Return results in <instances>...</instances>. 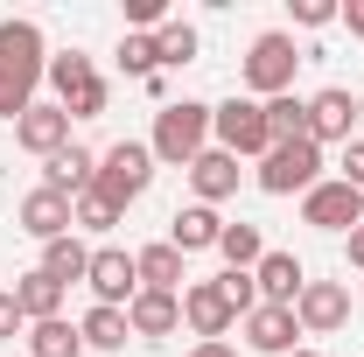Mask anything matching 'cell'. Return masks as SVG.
<instances>
[{
	"instance_id": "cell-1",
	"label": "cell",
	"mask_w": 364,
	"mask_h": 357,
	"mask_svg": "<svg viewBox=\"0 0 364 357\" xmlns=\"http://www.w3.org/2000/svg\"><path fill=\"white\" fill-rule=\"evenodd\" d=\"M49 78V43L36 21H0V119H21Z\"/></svg>"
},
{
	"instance_id": "cell-2",
	"label": "cell",
	"mask_w": 364,
	"mask_h": 357,
	"mask_svg": "<svg viewBox=\"0 0 364 357\" xmlns=\"http://www.w3.org/2000/svg\"><path fill=\"white\" fill-rule=\"evenodd\" d=\"M147 147H154L161 169H189V161L210 147V105H203V98H168V105L154 112Z\"/></svg>"
},
{
	"instance_id": "cell-3",
	"label": "cell",
	"mask_w": 364,
	"mask_h": 357,
	"mask_svg": "<svg viewBox=\"0 0 364 357\" xmlns=\"http://www.w3.org/2000/svg\"><path fill=\"white\" fill-rule=\"evenodd\" d=\"M49 91H56V105L70 112V127L77 119H98L105 105H112V85L98 78V63H91L85 49H63V56H49V78H43Z\"/></svg>"
},
{
	"instance_id": "cell-4",
	"label": "cell",
	"mask_w": 364,
	"mask_h": 357,
	"mask_svg": "<svg viewBox=\"0 0 364 357\" xmlns=\"http://www.w3.org/2000/svg\"><path fill=\"white\" fill-rule=\"evenodd\" d=\"M294 70H301V49L287 28H267V36H252L245 49V63H238V78H245V98H280V91H294Z\"/></svg>"
},
{
	"instance_id": "cell-5",
	"label": "cell",
	"mask_w": 364,
	"mask_h": 357,
	"mask_svg": "<svg viewBox=\"0 0 364 357\" xmlns=\"http://www.w3.org/2000/svg\"><path fill=\"white\" fill-rule=\"evenodd\" d=\"M154 169H161V161H154L147 140H112V147L98 154V182H91V189L127 211V203H140V196L154 189Z\"/></svg>"
},
{
	"instance_id": "cell-6",
	"label": "cell",
	"mask_w": 364,
	"mask_h": 357,
	"mask_svg": "<svg viewBox=\"0 0 364 357\" xmlns=\"http://www.w3.org/2000/svg\"><path fill=\"white\" fill-rule=\"evenodd\" d=\"M252 182H259L267 196H309L322 182V147L316 140H280V147H267V154L252 161Z\"/></svg>"
},
{
	"instance_id": "cell-7",
	"label": "cell",
	"mask_w": 364,
	"mask_h": 357,
	"mask_svg": "<svg viewBox=\"0 0 364 357\" xmlns=\"http://www.w3.org/2000/svg\"><path fill=\"white\" fill-rule=\"evenodd\" d=\"M210 147H225L238 161H259L273 147L267 134V105L259 98H225V105H210Z\"/></svg>"
},
{
	"instance_id": "cell-8",
	"label": "cell",
	"mask_w": 364,
	"mask_h": 357,
	"mask_svg": "<svg viewBox=\"0 0 364 357\" xmlns=\"http://www.w3.org/2000/svg\"><path fill=\"white\" fill-rule=\"evenodd\" d=\"M182 329H189L196 343H218V336L238 329V302H231L225 273H218V280H189V287H182Z\"/></svg>"
},
{
	"instance_id": "cell-9",
	"label": "cell",
	"mask_w": 364,
	"mask_h": 357,
	"mask_svg": "<svg viewBox=\"0 0 364 357\" xmlns=\"http://www.w3.org/2000/svg\"><path fill=\"white\" fill-rule=\"evenodd\" d=\"M301 224H316V231H336V238H350L364 224V196L350 189V182H336V176H322L309 196H301Z\"/></svg>"
},
{
	"instance_id": "cell-10",
	"label": "cell",
	"mask_w": 364,
	"mask_h": 357,
	"mask_svg": "<svg viewBox=\"0 0 364 357\" xmlns=\"http://www.w3.org/2000/svg\"><path fill=\"white\" fill-rule=\"evenodd\" d=\"M309 140H316V147H350V140H358V91L322 85L316 98H309Z\"/></svg>"
},
{
	"instance_id": "cell-11",
	"label": "cell",
	"mask_w": 364,
	"mask_h": 357,
	"mask_svg": "<svg viewBox=\"0 0 364 357\" xmlns=\"http://www.w3.org/2000/svg\"><path fill=\"white\" fill-rule=\"evenodd\" d=\"M85 287H91V302H98V309H127V302L140 294L134 252H119V245H98V252H91V267H85Z\"/></svg>"
},
{
	"instance_id": "cell-12",
	"label": "cell",
	"mask_w": 364,
	"mask_h": 357,
	"mask_svg": "<svg viewBox=\"0 0 364 357\" xmlns=\"http://www.w3.org/2000/svg\"><path fill=\"white\" fill-rule=\"evenodd\" d=\"M294 322H301V336H336L350 322V287L343 280H309L294 294Z\"/></svg>"
},
{
	"instance_id": "cell-13",
	"label": "cell",
	"mask_w": 364,
	"mask_h": 357,
	"mask_svg": "<svg viewBox=\"0 0 364 357\" xmlns=\"http://www.w3.org/2000/svg\"><path fill=\"white\" fill-rule=\"evenodd\" d=\"M14 147H21V154H36V161L63 154V147H70V112H63L56 98H36V105L14 119Z\"/></svg>"
},
{
	"instance_id": "cell-14",
	"label": "cell",
	"mask_w": 364,
	"mask_h": 357,
	"mask_svg": "<svg viewBox=\"0 0 364 357\" xmlns=\"http://www.w3.org/2000/svg\"><path fill=\"white\" fill-rule=\"evenodd\" d=\"M182 176H189V189H196L189 203H210V211H218V203H231V196H238L245 161H238V154H225V147H203V154H196Z\"/></svg>"
},
{
	"instance_id": "cell-15",
	"label": "cell",
	"mask_w": 364,
	"mask_h": 357,
	"mask_svg": "<svg viewBox=\"0 0 364 357\" xmlns=\"http://www.w3.org/2000/svg\"><path fill=\"white\" fill-rule=\"evenodd\" d=\"M245 336V351H259V357H287V351H301V322H294V309H273V302H259V309L238 322Z\"/></svg>"
},
{
	"instance_id": "cell-16",
	"label": "cell",
	"mask_w": 364,
	"mask_h": 357,
	"mask_svg": "<svg viewBox=\"0 0 364 357\" xmlns=\"http://www.w3.org/2000/svg\"><path fill=\"white\" fill-rule=\"evenodd\" d=\"M14 224H21V231H28L36 245H49V238H70V231H77V218H70V196H56V189H43V182H36V189L21 196Z\"/></svg>"
},
{
	"instance_id": "cell-17",
	"label": "cell",
	"mask_w": 364,
	"mask_h": 357,
	"mask_svg": "<svg viewBox=\"0 0 364 357\" xmlns=\"http://www.w3.org/2000/svg\"><path fill=\"white\" fill-rule=\"evenodd\" d=\"M127 329H134L140 343H168L182 329V294H154V287H140L134 302H127Z\"/></svg>"
},
{
	"instance_id": "cell-18",
	"label": "cell",
	"mask_w": 364,
	"mask_h": 357,
	"mask_svg": "<svg viewBox=\"0 0 364 357\" xmlns=\"http://www.w3.org/2000/svg\"><path fill=\"white\" fill-rule=\"evenodd\" d=\"M252 287H259V302H273V309H294V294L309 287V267L294 252H273L267 245V260L252 267Z\"/></svg>"
},
{
	"instance_id": "cell-19",
	"label": "cell",
	"mask_w": 364,
	"mask_h": 357,
	"mask_svg": "<svg viewBox=\"0 0 364 357\" xmlns=\"http://www.w3.org/2000/svg\"><path fill=\"white\" fill-rule=\"evenodd\" d=\"M218 238H225V218L210 203H182L176 218H168V245H176L182 260L189 252H218Z\"/></svg>"
},
{
	"instance_id": "cell-20",
	"label": "cell",
	"mask_w": 364,
	"mask_h": 357,
	"mask_svg": "<svg viewBox=\"0 0 364 357\" xmlns=\"http://www.w3.org/2000/svg\"><path fill=\"white\" fill-rule=\"evenodd\" d=\"M91 182H98V154H91V147H77V140H70L63 154H49V161H43V189H56V196H70V203L85 196Z\"/></svg>"
},
{
	"instance_id": "cell-21",
	"label": "cell",
	"mask_w": 364,
	"mask_h": 357,
	"mask_svg": "<svg viewBox=\"0 0 364 357\" xmlns=\"http://www.w3.org/2000/svg\"><path fill=\"white\" fill-rule=\"evenodd\" d=\"M134 273H140V287H154V294H182V280H189V267H182V252L168 245V238L140 245V252H134Z\"/></svg>"
},
{
	"instance_id": "cell-22",
	"label": "cell",
	"mask_w": 364,
	"mask_h": 357,
	"mask_svg": "<svg viewBox=\"0 0 364 357\" xmlns=\"http://www.w3.org/2000/svg\"><path fill=\"white\" fill-rule=\"evenodd\" d=\"M14 302H21L28 322H56V315H63V280H49V273L36 267V273H21V280H14Z\"/></svg>"
},
{
	"instance_id": "cell-23",
	"label": "cell",
	"mask_w": 364,
	"mask_h": 357,
	"mask_svg": "<svg viewBox=\"0 0 364 357\" xmlns=\"http://www.w3.org/2000/svg\"><path fill=\"white\" fill-rule=\"evenodd\" d=\"M77 336H85V351H127L134 329H127V309H98V302H91L85 322H77Z\"/></svg>"
},
{
	"instance_id": "cell-24",
	"label": "cell",
	"mask_w": 364,
	"mask_h": 357,
	"mask_svg": "<svg viewBox=\"0 0 364 357\" xmlns=\"http://www.w3.org/2000/svg\"><path fill=\"white\" fill-rule=\"evenodd\" d=\"M267 134H273V147H280V140H309V98H301V91L267 98Z\"/></svg>"
},
{
	"instance_id": "cell-25",
	"label": "cell",
	"mask_w": 364,
	"mask_h": 357,
	"mask_svg": "<svg viewBox=\"0 0 364 357\" xmlns=\"http://www.w3.org/2000/svg\"><path fill=\"white\" fill-rule=\"evenodd\" d=\"M218 252H225V273H252L267 260V238H259V224H225Z\"/></svg>"
},
{
	"instance_id": "cell-26",
	"label": "cell",
	"mask_w": 364,
	"mask_h": 357,
	"mask_svg": "<svg viewBox=\"0 0 364 357\" xmlns=\"http://www.w3.org/2000/svg\"><path fill=\"white\" fill-rule=\"evenodd\" d=\"M85 267H91V245L77 238V231L43 245V273H49V280H63V287H70V280H85Z\"/></svg>"
},
{
	"instance_id": "cell-27",
	"label": "cell",
	"mask_w": 364,
	"mask_h": 357,
	"mask_svg": "<svg viewBox=\"0 0 364 357\" xmlns=\"http://www.w3.org/2000/svg\"><path fill=\"white\" fill-rule=\"evenodd\" d=\"M28 357H85V336H77V322H28Z\"/></svg>"
},
{
	"instance_id": "cell-28",
	"label": "cell",
	"mask_w": 364,
	"mask_h": 357,
	"mask_svg": "<svg viewBox=\"0 0 364 357\" xmlns=\"http://www.w3.org/2000/svg\"><path fill=\"white\" fill-rule=\"evenodd\" d=\"M196 28H189V21H161V28H154V56H161V70H182V63H196Z\"/></svg>"
},
{
	"instance_id": "cell-29",
	"label": "cell",
	"mask_w": 364,
	"mask_h": 357,
	"mask_svg": "<svg viewBox=\"0 0 364 357\" xmlns=\"http://www.w3.org/2000/svg\"><path fill=\"white\" fill-rule=\"evenodd\" d=\"M112 56H119V70H127V78H140V85H147V78H161V56H154V36H119V49H112Z\"/></svg>"
},
{
	"instance_id": "cell-30",
	"label": "cell",
	"mask_w": 364,
	"mask_h": 357,
	"mask_svg": "<svg viewBox=\"0 0 364 357\" xmlns=\"http://www.w3.org/2000/svg\"><path fill=\"white\" fill-rule=\"evenodd\" d=\"M70 218H77V231H98V238H105V231H112V224L127 218V211H119V203H105L98 189H85V196L70 203Z\"/></svg>"
},
{
	"instance_id": "cell-31",
	"label": "cell",
	"mask_w": 364,
	"mask_h": 357,
	"mask_svg": "<svg viewBox=\"0 0 364 357\" xmlns=\"http://www.w3.org/2000/svg\"><path fill=\"white\" fill-rule=\"evenodd\" d=\"M14 336H28V315L14 302V287H0V343H14Z\"/></svg>"
},
{
	"instance_id": "cell-32",
	"label": "cell",
	"mask_w": 364,
	"mask_h": 357,
	"mask_svg": "<svg viewBox=\"0 0 364 357\" xmlns=\"http://www.w3.org/2000/svg\"><path fill=\"white\" fill-rule=\"evenodd\" d=\"M329 21H336L329 0H294V28H329Z\"/></svg>"
},
{
	"instance_id": "cell-33",
	"label": "cell",
	"mask_w": 364,
	"mask_h": 357,
	"mask_svg": "<svg viewBox=\"0 0 364 357\" xmlns=\"http://www.w3.org/2000/svg\"><path fill=\"white\" fill-rule=\"evenodd\" d=\"M336 182H350V189L364 196V140H350V147H343V169H336Z\"/></svg>"
},
{
	"instance_id": "cell-34",
	"label": "cell",
	"mask_w": 364,
	"mask_h": 357,
	"mask_svg": "<svg viewBox=\"0 0 364 357\" xmlns=\"http://www.w3.org/2000/svg\"><path fill=\"white\" fill-rule=\"evenodd\" d=\"M336 21H343L350 36H364V0H343V7H336Z\"/></svg>"
},
{
	"instance_id": "cell-35",
	"label": "cell",
	"mask_w": 364,
	"mask_h": 357,
	"mask_svg": "<svg viewBox=\"0 0 364 357\" xmlns=\"http://www.w3.org/2000/svg\"><path fill=\"white\" fill-rule=\"evenodd\" d=\"M189 357H238V343H231V336H218V343H189Z\"/></svg>"
},
{
	"instance_id": "cell-36",
	"label": "cell",
	"mask_w": 364,
	"mask_h": 357,
	"mask_svg": "<svg viewBox=\"0 0 364 357\" xmlns=\"http://www.w3.org/2000/svg\"><path fill=\"white\" fill-rule=\"evenodd\" d=\"M343 252H350V267L364 273V224H358V231H350V238H343Z\"/></svg>"
},
{
	"instance_id": "cell-37",
	"label": "cell",
	"mask_w": 364,
	"mask_h": 357,
	"mask_svg": "<svg viewBox=\"0 0 364 357\" xmlns=\"http://www.w3.org/2000/svg\"><path fill=\"white\" fill-rule=\"evenodd\" d=\"M287 357H322V351H309V343H301V351H287Z\"/></svg>"
},
{
	"instance_id": "cell-38",
	"label": "cell",
	"mask_w": 364,
	"mask_h": 357,
	"mask_svg": "<svg viewBox=\"0 0 364 357\" xmlns=\"http://www.w3.org/2000/svg\"><path fill=\"white\" fill-rule=\"evenodd\" d=\"M358 140H364V98H358Z\"/></svg>"
}]
</instances>
